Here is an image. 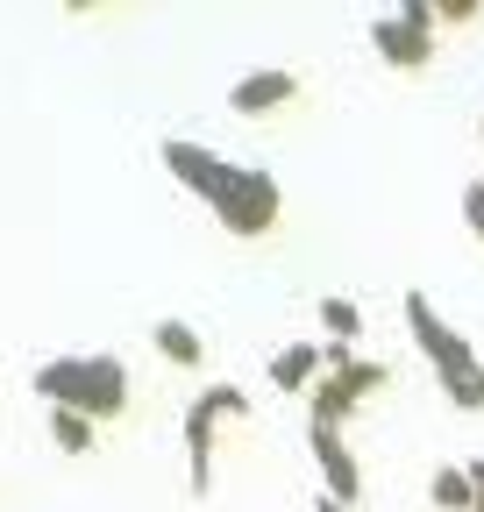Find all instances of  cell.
Wrapping results in <instances>:
<instances>
[{"mask_svg": "<svg viewBox=\"0 0 484 512\" xmlns=\"http://www.w3.org/2000/svg\"><path fill=\"white\" fill-rule=\"evenodd\" d=\"M399 313H406V335L420 342V356L435 363L442 399H449L456 413H484V363H477L470 335H456V328H449V320L435 313V299H428V292H406V299H399Z\"/></svg>", "mask_w": 484, "mask_h": 512, "instance_id": "3957f363", "label": "cell"}, {"mask_svg": "<svg viewBox=\"0 0 484 512\" xmlns=\"http://www.w3.org/2000/svg\"><path fill=\"white\" fill-rule=\"evenodd\" d=\"M428 498H435L442 512H470V477H463V463H449V470H435V484H428Z\"/></svg>", "mask_w": 484, "mask_h": 512, "instance_id": "5bb4252c", "label": "cell"}, {"mask_svg": "<svg viewBox=\"0 0 484 512\" xmlns=\"http://www.w3.org/2000/svg\"><path fill=\"white\" fill-rule=\"evenodd\" d=\"M307 456H314V470H321V498L363 512V456H356V448H349L335 427L307 420Z\"/></svg>", "mask_w": 484, "mask_h": 512, "instance_id": "8992f818", "label": "cell"}, {"mask_svg": "<svg viewBox=\"0 0 484 512\" xmlns=\"http://www.w3.org/2000/svg\"><path fill=\"white\" fill-rule=\"evenodd\" d=\"M314 377H321V342H285L271 356V384H278V392H307Z\"/></svg>", "mask_w": 484, "mask_h": 512, "instance_id": "30bf717a", "label": "cell"}, {"mask_svg": "<svg viewBox=\"0 0 484 512\" xmlns=\"http://www.w3.org/2000/svg\"><path fill=\"white\" fill-rule=\"evenodd\" d=\"M463 477H470V512H484V456L463 463Z\"/></svg>", "mask_w": 484, "mask_h": 512, "instance_id": "e0dca14e", "label": "cell"}, {"mask_svg": "<svg viewBox=\"0 0 484 512\" xmlns=\"http://www.w3.org/2000/svg\"><path fill=\"white\" fill-rule=\"evenodd\" d=\"M463 221H470V235L484 242V178H470V185H463Z\"/></svg>", "mask_w": 484, "mask_h": 512, "instance_id": "2e32d148", "label": "cell"}, {"mask_svg": "<svg viewBox=\"0 0 484 512\" xmlns=\"http://www.w3.org/2000/svg\"><path fill=\"white\" fill-rule=\"evenodd\" d=\"M36 399L65 406L79 420H121L129 413V363L121 356H50L36 363Z\"/></svg>", "mask_w": 484, "mask_h": 512, "instance_id": "7a4b0ae2", "label": "cell"}, {"mask_svg": "<svg viewBox=\"0 0 484 512\" xmlns=\"http://www.w3.org/2000/svg\"><path fill=\"white\" fill-rule=\"evenodd\" d=\"M50 441L65 448V456H93L100 427H93V420H79V413H65V406H50Z\"/></svg>", "mask_w": 484, "mask_h": 512, "instance_id": "4fadbf2b", "label": "cell"}, {"mask_svg": "<svg viewBox=\"0 0 484 512\" xmlns=\"http://www.w3.org/2000/svg\"><path fill=\"white\" fill-rule=\"evenodd\" d=\"M164 171L193 192V200H207V214L235 235V242H264L271 228H278V214H285V192H278V178L271 171H257V164H228V157H214V150H200V143H186V136H164Z\"/></svg>", "mask_w": 484, "mask_h": 512, "instance_id": "6da1fadb", "label": "cell"}, {"mask_svg": "<svg viewBox=\"0 0 484 512\" xmlns=\"http://www.w3.org/2000/svg\"><path fill=\"white\" fill-rule=\"evenodd\" d=\"M221 420H250V399L235 392V384H207V392H193V406H186V463H193V498H207L214 491V434H221Z\"/></svg>", "mask_w": 484, "mask_h": 512, "instance_id": "277c9868", "label": "cell"}, {"mask_svg": "<svg viewBox=\"0 0 484 512\" xmlns=\"http://www.w3.org/2000/svg\"><path fill=\"white\" fill-rule=\"evenodd\" d=\"M314 313H321V328H328V342H349V349H356V335H363V306H356V299L328 292V299H321Z\"/></svg>", "mask_w": 484, "mask_h": 512, "instance_id": "7c38bea8", "label": "cell"}, {"mask_svg": "<svg viewBox=\"0 0 484 512\" xmlns=\"http://www.w3.org/2000/svg\"><path fill=\"white\" fill-rule=\"evenodd\" d=\"M371 50L392 64V72H428V64H435V15H428V0H406V8L378 15L371 22Z\"/></svg>", "mask_w": 484, "mask_h": 512, "instance_id": "5b68a950", "label": "cell"}, {"mask_svg": "<svg viewBox=\"0 0 484 512\" xmlns=\"http://www.w3.org/2000/svg\"><path fill=\"white\" fill-rule=\"evenodd\" d=\"M150 342H157V356L178 363V370H200V363H207V335L193 328V320H157Z\"/></svg>", "mask_w": 484, "mask_h": 512, "instance_id": "9c48e42d", "label": "cell"}, {"mask_svg": "<svg viewBox=\"0 0 484 512\" xmlns=\"http://www.w3.org/2000/svg\"><path fill=\"white\" fill-rule=\"evenodd\" d=\"M356 413H363V399H349L335 377H314V384H307V420H321V427H335V434H342Z\"/></svg>", "mask_w": 484, "mask_h": 512, "instance_id": "8fae6325", "label": "cell"}, {"mask_svg": "<svg viewBox=\"0 0 484 512\" xmlns=\"http://www.w3.org/2000/svg\"><path fill=\"white\" fill-rule=\"evenodd\" d=\"M428 15H435V22H477L484 0H428Z\"/></svg>", "mask_w": 484, "mask_h": 512, "instance_id": "9a60e30c", "label": "cell"}, {"mask_svg": "<svg viewBox=\"0 0 484 512\" xmlns=\"http://www.w3.org/2000/svg\"><path fill=\"white\" fill-rule=\"evenodd\" d=\"M321 377H335L349 399H371V392H385V384H392L385 363H363L349 342H321Z\"/></svg>", "mask_w": 484, "mask_h": 512, "instance_id": "ba28073f", "label": "cell"}, {"mask_svg": "<svg viewBox=\"0 0 484 512\" xmlns=\"http://www.w3.org/2000/svg\"><path fill=\"white\" fill-rule=\"evenodd\" d=\"M314 512H356V505H335V498H314Z\"/></svg>", "mask_w": 484, "mask_h": 512, "instance_id": "ac0fdd59", "label": "cell"}, {"mask_svg": "<svg viewBox=\"0 0 484 512\" xmlns=\"http://www.w3.org/2000/svg\"><path fill=\"white\" fill-rule=\"evenodd\" d=\"M477 136H484V114H477Z\"/></svg>", "mask_w": 484, "mask_h": 512, "instance_id": "d6986e66", "label": "cell"}, {"mask_svg": "<svg viewBox=\"0 0 484 512\" xmlns=\"http://www.w3.org/2000/svg\"><path fill=\"white\" fill-rule=\"evenodd\" d=\"M292 100H299V79L278 72V64H264V72H242V79L228 86V107L250 114V121H257V114H278V107H292Z\"/></svg>", "mask_w": 484, "mask_h": 512, "instance_id": "52a82bcc", "label": "cell"}]
</instances>
